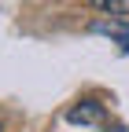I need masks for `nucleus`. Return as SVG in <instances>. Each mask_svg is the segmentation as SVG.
Segmentation results:
<instances>
[{
    "label": "nucleus",
    "instance_id": "f257e3e1",
    "mask_svg": "<svg viewBox=\"0 0 129 132\" xmlns=\"http://www.w3.org/2000/svg\"><path fill=\"white\" fill-rule=\"evenodd\" d=\"M89 33L114 37L122 52H129V22H125V19H96V22H89Z\"/></svg>",
    "mask_w": 129,
    "mask_h": 132
},
{
    "label": "nucleus",
    "instance_id": "f03ea898",
    "mask_svg": "<svg viewBox=\"0 0 129 132\" xmlns=\"http://www.w3.org/2000/svg\"><path fill=\"white\" fill-rule=\"evenodd\" d=\"M67 121H70V125H100V121H103V103L81 99V103H74V106L67 110Z\"/></svg>",
    "mask_w": 129,
    "mask_h": 132
},
{
    "label": "nucleus",
    "instance_id": "7ed1b4c3",
    "mask_svg": "<svg viewBox=\"0 0 129 132\" xmlns=\"http://www.w3.org/2000/svg\"><path fill=\"white\" fill-rule=\"evenodd\" d=\"M92 11L107 15V19H125L129 15V0H85Z\"/></svg>",
    "mask_w": 129,
    "mask_h": 132
},
{
    "label": "nucleus",
    "instance_id": "20e7f679",
    "mask_svg": "<svg viewBox=\"0 0 129 132\" xmlns=\"http://www.w3.org/2000/svg\"><path fill=\"white\" fill-rule=\"evenodd\" d=\"M103 132H129V125H107Z\"/></svg>",
    "mask_w": 129,
    "mask_h": 132
}]
</instances>
